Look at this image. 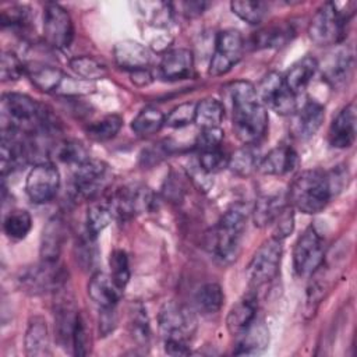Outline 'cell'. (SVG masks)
I'll use <instances>...</instances> for the list:
<instances>
[{
  "label": "cell",
  "instance_id": "e0dca14e",
  "mask_svg": "<svg viewBox=\"0 0 357 357\" xmlns=\"http://www.w3.org/2000/svg\"><path fill=\"white\" fill-rule=\"evenodd\" d=\"M325 119V109L317 100H307L300 109L293 113L290 131L300 141L310 139L319 130Z\"/></svg>",
  "mask_w": 357,
  "mask_h": 357
},
{
  "label": "cell",
  "instance_id": "9a60e30c",
  "mask_svg": "<svg viewBox=\"0 0 357 357\" xmlns=\"http://www.w3.org/2000/svg\"><path fill=\"white\" fill-rule=\"evenodd\" d=\"M21 286L25 291L32 294H39L45 291H56L61 286L66 284V275L57 266V262H45L42 261L39 265H35L26 269L20 278Z\"/></svg>",
  "mask_w": 357,
  "mask_h": 357
},
{
  "label": "cell",
  "instance_id": "8fae6325",
  "mask_svg": "<svg viewBox=\"0 0 357 357\" xmlns=\"http://www.w3.org/2000/svg\"><path fill=\"white\" fill-rule=\"evenodd\" d=\"M43 38L54 49H66L74 38L70 13L57 3H47L43 8Z\"/></svg>",
  "mask_w": 357,
  "mask_h": 357
},
{
  "label": "cell",
  "instance_id": "60d3db41",
  "mask_svg": "<svg viewBox=\"0 0 357 357\" xmlns=\"http://www.w3.org/2000/svg\"><path fill=\"white\" fill-rule=\"evenodd\" d=\"M230 8L240 20L251 25H257V24H261L266 17L269 6L265 1L237 0L230 3Z\"/></svg>",
  "mask_w": 357,
  "mask_h": 357
},
{
  "label": "cell",
  "instance_id": "30bf717a",
  "mask_svg": "<svg viewBox=\"0 0 357 357\" xmlns=\"http://www.w3.org/2000/svg\"><path fill=\"white\" fill-rule=\"evenodd\" d=\"M255 91L262 105L280 116L293 114L297 109L296 95L286 86L283 75L279 73L272 71L266 74Z\"/></svg>",
  "mask_w": 357,
  "mask_h": 357
},
{
  "label": "cell",
  "instance_id": "3957f363",
  "mask_svg": "<svg viewBox=\"0 0 357 357\" xmlns=\"http://www.w3.org/2000/svg\"><path fill=\"white\" fill-rule=\"evenodd\" d=\"M1 128H11L26 135L45 134L53 127L46 107L28 95L8 92L1 98Z\"/></svg>",
  "mask_w": 357,
  "mask_h": 357
},
{
  "label": "cell",
  "instance_id": "7dc6e473",
  "mask_svg": "<svg viewBox=\"0 0 357 357\" xmlns=\"http://www.w3.org/2000/svg\"><path fill=\"white\" fill-rule=\"evenodd\" d=\"M227 160H229V156H226L222 146H219L213 149L201 151L198 158V165L202 170L211 174L220 170L223 166H227Z\"/></svg>",
  "mask_w": 357,
  "mask_h": 357
},
{
  "label": "cell",
  "instance_id": "7402d4cb",
  "mask_svg": "<svg viewBox=\"0 0 357 357\" xmlns=\"http://www.w3.org/2000/svg\"><path fill=\"white\" fill-rule=\"evenodd\" d=\"M123 290L116 284L110 275L96 272L88 282V294L91 300L102 308H114Z\"/></svg>",
  "mask_w": 357,
  "mask_h": 357
},
{
  "label": "cell",
  "instance_id": "83f0119b",
  "mask_svg": "<svg viewBox=\"0 0 357 357\" xmlns=\"http://www.w3.org/2000/svg\"><path fill=\"white\" fill-rule=\"evenodd\" d=\"M24 343L26 356L39 357L49 354V329L45 318L35 315L29 319Z\"/></svg>",
  "mask_w": 357,
  "mask_h": 357
},
{
  "label": "cell",
  "instance_id": "ee69618b",
  "mask_svg": "<svg viewBox=\"0 0 357 357\" xmlns=\"http://www.w3.org/2000/svg\"><path fill=\"white\" fill-rule=\"evenodd\" d=\"M109 265H110V276L116 282V284L123 290L128 280H130V264H128V257L126 251L123 250H114L110 254L109 258Z\"/></svg>",
  "mask_w": 357,
  "mask_h": 357
},
{
  "label": "cell",
  "instance_id": "52a82bcc",
  "mask_svg": "<svg viewBox=\"0 0 357 357\" xmlns=\"http://www.w3.org/2000/svg\"><path fill=\"white\" fill-rule=\"evenodd\" d=\"M159 331L163 342H180L188 344L195 331V318L184 305L169 301L160 308Z\"/></svg>",
  "mask_w": 357,
  "mask_h": 357
},
{
  "label": "cell",
  "instance_id": "484cf974",
  "mask_svg": "<svg viewBox=\"0 0 357 357\" xmlns=\"http://www.w3.org/2000/svg\"><path fill=\"white\" fill-rule=\"evenodd\" d=\"M237 343L233 350L237 356L258 354L266 349L269 343V331L264 322H252L245 331L237 336Z\"/></svg>",
  "mask_w": 357,
  "mask_h": 357
},
{
  "label": "cell",
  "instance_id": "8d00e7d4",
  "mask_svg": "<svg viewBox=\"0 0 357 357\" xmlns=\"http://www.w3.org/2000/svg\"><path fill=\"white\" fill-rule=\"evenodd\" d=\"M70 68L85 81H95L106 77L107 66L93 56H77L68 61Z\"/></svg>",
  "mask_w": 357,
  "mask_h": 357
},
{
  "label": "cell",
  "instance_id": "4dcf8cb0",
  "mask_svg": "<svg viewBox=\"0 0 357 357\" xmlns=\"http://www.w3.org/2000/svg\"><path fill=\"white\" fill-rule=\"evenodd\" d=\"M353 66V54L349 47H337L326 60L325 66L322 67L325 78L333 84L339 85L346 81L350 74Z\"/></svg>",
  "mask_w": 357,
  "mask_h": 357
},
{
  "label": "cell",
  "instance_id": "603a6c76",
  "mask_svg": "<svg viewBox=\"0 0 357 357\" xmlns=\"http://www.w3.org/2000/svg\"><path fill=\"white\" fill-rule=\"evenodd\" d=\"M297 155L289 145H279L259 159L257 170L266 176H283L294 169Z\"/></svg>",
  "mask_w": 357,
  "mask_h": 357
},
{
  "label": "cell",
  "instance_id": "4316f807",
  "mask_svg": "<svg viewBox=\"0 0 357 357\" xmlns=\"http://www.w3.org/2000/svg\"><path fill=\"white\" fill-rule=\"evenodd\" d=\"M25 74L31 79V82L43 92H54L57 93L66 74L53 66L43 64V63H31L26 66Z\"/></svg>",
  "mask_w": 357,
  "mask_h": 357
},
{
  "label": "cell",
  "instance_id": "816d5d0a",
  "mask_svg": "<svg viewBox=\"0 0 357 357\" xmlns=\"http://www.w3.org/2000/svg\"><path fill=\"white\" fill-rule=\"evenodd\" d=\"M223 141V131L220 127H212V128H202L197 138V148L198 151H206V149H213L219 148Z\"/></svg>",
  "mask_w": 357,
  "mask_h": 357
},
{
  "label": "cell",
  "instance_id": "d4e9b609",
  "mask_svg": "<svg viewBox=\"0 0 357 357\" xmlns=\"http://www.w3.org/2000/svg\"><path fill=\"white\" fill-rule=\"evenodd\" d=\"M255 314H257V298L252 293H248L230 308L226 317L227 331L231 335L238 336L255 321Z\"/></svg>",
  "mask_w": 357,
  "mask_h": 357
},
{
  "label": "cell",
  "instance_id": "44dd1931",
  "mask_svg": "<svg viewBox=\"0 0 357 357\" xmlns=\"http://www.w3.org/2000/svg\"><path fill=\"white\" fill-rule=\"evenodd\" d=\"M66 241L64 222L54 216L47 220L40 236V259L45 262H57L63 244Z\"/></svg>",
  "mask_w": 357,
  "mask_h": 357
},
{
  "label": "cell",
  "instance_id": "f546056e",
  "mask_svg": "<svg viewBox=\"0 0 357 357\" xmlns=\"http://www.w3.org/2000/svg\"><path fill=\"white\" fill-rule=\"evenodd\" d=\"M287 198L279 195V194H265L261 195L255 206L252 209V219L255 226L265 227L275 222V219L279 216V213L283 211V208L287 205Z\"/></svg>",
  "mask_w": 357,
  "mask_h": 357
},
{
  "label": "cell",
  "instance_id": "9c48e42d",
  "mask_svg": "<svg viewBox=\"0 0 357 357\" xmlns=\"http://www.w3.org/2000/svg\"><path fill=\"white\" fill-rule=\"evenodd\" d=\"M244 50L243 35L237 29H223L216 35L215 50L209 63V75L227 74L241 59Z\"/></svg>",
  "mask_w": 357,
  "mask_h": 357
},
{
  "label": "cell",
  "instance_id": "5bb4252c",
  "mask_svg": "<svg viewBox=\"0 0 357 357\" xmlns=\"http://www.w3.org/2000/svg\"><path fill=\"white\" fill-rule=\"evenodd\" d=\"M153 192L149 187L132 183L120 187L112 197V208L123 218H131L151 209Z\"/></svg>",
  "mask_w": 357,
  "mask_h": 357
},
{
  "label": "cell",
  "instance_id": "9f6ffc18",
  "mask_svg": "<svg viewBox=\"0 0 357 357\" xmlns=\"http://www.w3.org/2000/svg\"><path fill=\"white\" fill-rule=\"evenodd\" d=\"M183 6L185 7L184 11H187L188 15H192V14H199L204 11L206 3H202V1H191V3H183Z\"/></svg>",
  "mask_w": 357,
  "mask_h": 357
},
{
  "label": "cell",
  "instance_id": "7a4b0ae2",
  "mask_svg": "<svg viewBox=\"0 0 357 357\" xmlns=\"http://www.w3.org/2000/svg\"><path fill=\"white\" fill-rule=\"evenodd\" d=\"M343 176L339 170L325 172L321 169H310L298 173L287 191V202L293 209L303 213L321 212L340 188Z\"/></svg>",
  "mask_w": 357,
  "mask_h": 357
},
{
  "label": "cell",
  "instance_id": "836d02e7",
  "mask_svg": "<svg viewBox=\"0 0 357 357\" xmlns=\"http://www.w3.org/2000/svg\"><path fill=\"white\" fill-rule=\"evenodd\" d=\"M128 332L139 347H146L151 339L149 319L141 304H132L128 314Z\"/></svg>",
  "mask_w": 357,
  "mask_h": 357
},
{
  "label": "cell",
  "instance_id": "7bdbcfd3",
  "mask_svg": "<svg viewBox=\"0 0 357 357\" xmlns=\"http://www.w3.org/2000/svg\"><path fill=\"white\" fill-rule=\"evenodd\" d=\"M145 20L156 28H166L172 18V4L170 3H138Z\"/></svg>",
  "mask_w": 357,
  "mask_h": 357
},
{
  "label": "cell",
  "instance_id": "5b68a950",
  "mask_svg": "<svg viewBox=\"0 0 357 357\" xmlns=\"http://www.w3.org/2000/svg\"><path fill=\"white\" fill-rule=\"evenodd\" d=\"M353 11H339L333 1L324 3L308 25V36L318 46L336 45L344 38V29Z\"/></svg>",
  "mask_w": 357,
  "mask_h": 357
},
{
  "label": "cell",
  "instance_id": "f35d334b",
  "mask_svg": "<svg viewBox=\"0 0 357 357\" xmlns=\"http://www.w3.org/2000/svg\"><path fill=\"white\" fill-rule=\"evenodd\" d=\"M32 227V218L25 209L10 211L3 222V229L7 237L13 240H22Z\"/></svg>",
  "mask_w": 357,
  "mask_h": 357
},
{
  "label": "cell",
  "instance_id": "ffe728a7",
  "mask_svg": "<svg viewBox=\"0 0 357 357\" xmlns=\"http://www.w3.org/2000/svg\"><path fill=\"white\" fill-rule=\"evenodd\" d=\"M113 57L119 67L132 73L146 68L151 61V52L145 45L126 39L114 45Z\"/></svg>",
  "mask_w": 357,
  "mask_h": 357
},
{
  "label": "cell",
  "instance_id": "e575fe53",
  "mask_svg": "<svg viewBox=\"0 0 357 357\" xmlns=\"http://www.w3.org/2000/svg\"><path fill=\"white\" fill-rule=\"evenodd\" d=\"M259 163L258 151L254 145H244L234 151L227 160V167L237 176H250Z\"/></svg>",
  "mask_w": 357,
  "mask_h": 357
},
{
  "label": "cell",
  "instance_id": "b9f144b4",
  "mask_svg": "<svg viewBox=\"0 0 357 357\" xmlns=\"http://www.w3.org/2000/svg\"><path fill=\"white\" fill-rule=\"evenodd\" d=\"M56 156L63 163L73 165L75 167L89 159L86 148L81 142L74 139H66L59 142L56 145Z\"/></svg>",
  "mask_w": 357,
  "mask_h": 357
},
{
  "label": "cell",
  "instance_id": "1f68e13d",
  "mask_svg": "<svg viewBox=\"0 0 357 357\" xmlns=\"http://www.w3.org/2000/svg\"><path fill=\"white\" fill-rule=\"evenodd\" d=\"M165 126V114L155 106H145L131 123L132 131L139 137L156 134Z\"/></svg>",
  "mask_w": 357,
  "mask_h": 357
},
{
  "label": "cell",
  "instance_id": "ac0fdd59",
  "mask_svg": "<svg viewBox=\"0 0 357 357\" xmlns=\"http://www.w3.org/2000/svg\"><path fill=\"white\" fill-rule=\"evenodd\" d=\"M357 114L354 103L344 106L332 120L328 130V139L333 148H349L356 141Z\"/></svg>",
  "mask_w": 357,
  "mask_h": 357
},
{
  "label": "cell",
  "instance_id": "d590c367",
  "mask_svg": "<svg viewBox=\"0 0 357 357\" xmlns=\"http://www.w3.org/2000/svg\"><path fill=\"white\" fill-rule=\"evenodd\" d=\"M223 106L215 98H205L197 102L194 123L201 128L219 127L223 119Z\"/></svg>",
  "mask_w": 357,
  "mask_h": 357
},
{
  "label": "cell",
  "instance_id": "ab89813d",
  "mask_svg": "<svg viewBox=\"0 0 357 357\" xmlns=\"http://www.w3.org/2000/svg\"><path fill=\"white\" fill-rule=\"evenodd\" d=\"M123 126V119L117 114L105 116L86 126L85 132L93 141H107L116 137Z\"/></svg>",
  "mask_w": 357,
  "mask_h": 357
},
{
  "label": "cell",
  "instance_id": "277c9868",
  "mask_svg": "<svg viewBox=\"0 0 357 357\" xmlns=\"http://www.w3.org/2000/svg\"><path fill=\"white\" fill-rule=\"evenodd\" d=\"M247 223V208L241 204L230 206L206 236V248L223 265L231 264L240 252Z\"/></svg>",
  "mask_w": 357,
  "mask_h": 357
},
{
  "label": "cell",
  "instance_id": "8992f818",
  "mask_svg": "<svg viewBox=\"0 0 357 357\" xmlns=\"http://www.w3.org/2000/svg\"><path fill=\"white\" fill-rule=\"evenodd\" d=\"M282 252V241L273 237L257 250L247 266V279L252 289L266 284L278 275Z\"/></svg>",
  "mask_w": 357,
  "mask_h": 357
},
{
  "label": "cell",
  "instance_id": "cb8c5ba5",
  "mask_svg": "<svg viewBox=\"0 0 357 357\" xmlns=\"http://www.w3.org/2000/svg\"><path fill=\"white\" fill-rule=\"evenodd\" d=\"M296 35L293 24L278 22L268 25L251 38V45L254 49H278L286 46Z\"/></svg>",
  "mask_w": 357,
  "mask_h": 357
},
{
  "label": "cell",
  "instance_id": "11a10c76",
  "mask_svg": "<svg viewBox=\"0 0 357 357\" xmlns=\"http://www.w3.org/2000/svg\"><path fill=\"white\" fill-rule=\"evenodd\" d=\"M131 77H132V82H135L137 85L139 86H144V85H148L151 81H152V77L149 74V71L145 68V70H138V71H132L131 73Z\"/></svg>",
  "mask_w": 357,
  "mask_h": 357
},
{
  "label": "cell",
  "instance_id": "681fc988",
  "mask_svg": "<svg viewBox=\"0 0 357 357\" xmlns=\"http://www.w3.org/2000/svg\"><path fill=\"white\" fill-rule=\"evenodd\" d=\"M0 21L3 26L25 28L31 21V10L26 6H11L1 11Z\"/></svg>",
  "mask_w": 357,
  "mask_h": 357
},
{
  "label": "cell",
  "instance_id": "f907efd6",
  "mask_svg": "<svg viewBox=\"0 0 357 357\" xmlns=\"http://www.w3.org/2000/svg\"><path fill=\"white\" fill-rule=\"evenodd\" d=\"M294 229V212L293 208L287 204L283 211L279 213V216L275 219V230H273V238H278L283 241Z\"/></svg>",
  "mask_w": 357,
  "mask_h": 357
},
{
  "label": "cell",
  "instance_id": "74e56055",
  "mask_svg": "<svg viewBox=\"0 0 357 357\" xmlns=\"http://www.w3.org/2000/svg\"><path fill=\"white\" fill-rule=\"evenodd\" d=\"M113 218V208L110 204L99 202L92 204L86 211V234L91 240H95L107 227Z\"/></svg>",
  "mask_w": 357,
  "mask_h": 357
},
{
  "label": "cell",
  "instance_id": "d6a6232c",
  "mask_svg": "<svg viewBox=\"0 0 357 357\" xmlns=\"http://www.w3.org/2000/svg\"><path fill=\"white\" fill-rule=\"evenodd\" d=\"M223 291L218 283L209 282L202 284L195 293V304L198 311L204 315H213L220 311L223 305Z\"/></svg>",
  "mask_w": 357,
  "mask_h": 357
},
{
  "label": "cell",
  "instance_id": "4fadbf2b",
  "mask_svg": "<svg viewBox=\"0 0 357 357\" xmlns=\"http://www.w3.org/2000/svg\"><path fill=\"white\" fill-rule=\"evenodd\" d=\"M60 187V173L57 167L47 162L36 163L25 181V191L35 204H46L52 201Z\"/></svg>",
  "mask_w": 357,
  "mask_h": 357
},
{
  "label": "cell",
  "instance_id": "d6986e66",
  "mask_svg": "<svg viewBox=\"0 0 357 357\" xmlns=\"http://www.w3.org/2000/svg\"><path fill=\"white\" fill-rule=\"evenodd\" d=\"M194 71V54L190 49L178 47L167 52L159 64V75L165 81L187 79Z\"/></svg>",
  "mask_w": 357,
  "mask_h": 357
},
{
  "label": "cell",
  "instance_id": "bcb514c9",
  "mask_svg": "<svg viewBox=\"0 0 357 357\" xmlns=\"http://www.w3.org/2000/svg\"><path fill=\"white\" fill-rule=\"evenodd\" d=\"M26 66L21 61V59L13 52H3L1 63H0V75L1 81H15L22 74H25Z\"/></svg>",
  "mask_w": 357,
  "mask_h": 357
},
{
  "label": "cell",
  "instance_id": "c3c4849f",
  "mask_svg": "<svg viewBox=\"0 0 357 357\" xmlns=\"http://www.w3.org/2000/svg\"><path fill=\"white\" fill-rule=\"evenodd\" d=\"M91 340H89V331L86 326V322L81 314H78L75 326L73 331V339H71V347L74 350L75 356H86L91 349Z\"/></svg>",
  "mask_w": 357,
  "mask_h": 357
},
{
  "label": "cell",
  "instance_id": "db71d44e",
  "mask_svg": "<svg viewBox=\"0 0 357 357\" xmlns=\"http://www.w3.org/2000/svg\"><path fill=\"white\" fill-rule=\"evenodd\" d=\"M165 343V351L170 356H188L191 353L190 346L187 343L180 342H163Z\"/></svg>",
  "mask_w": 357,
  "mask_h": 357
},
{
  "label": "cell",
  "instance_id": "7c38bea8",
  "mask_svg": "<svg viewBox=\"0 0 357 357\" xmlns=\"http://www.w3.org/2000/svg\"><path fill=\"white\" fill-rule=\"evenodd\" d=\"M107 181V166L95 159H88L75 167L71 181V192L75 199H92Z\"/></svg>",
  "mask_w": 357,
  "mask_h": 357
},
{
  "label": "cell",
  "instance_id": "f6af8a7d",
  "mask_svg": "<svg viewBox=\"0 0 357 357\" xmlns=\"http://www.w3.org/2000/svg\"><path fill=\"white\" fill-rule=\"evenodd\" d=\"M197 102H184L176 106L167 116H165V126L172 128H180L194 123Z\"/></svg>",
  "mask_w": 357,
  "mask_h": 357
},
{
  "label": "cell",
  "instance_id": "f5cc1de1",
  "mask_svg": "<svg viewBox=\"0 0 357 357\" xmlns=\"http://www.w3.org/2000/svg\"><path fill=\"white\" fill-rule=\"evenodd\" d=\"M102 318L99 321V332L102 336H106L109 332H112L116 326V317H114V308H102Z\"/></svg>",
  "mask_w": 357,
  "mask_h": 357
},
{
  "label": "cell",
  "instance_id": "f1b7e54d",
  "mask_svg": "<svg viewBox=\"0 0 357 357\" xmlns=\"http://www.w3.org/2000/svg\"><path fill=\"white\" fill-rule=\"evenodd\" d=\"M318 70V61L312 56H305L296 61L283 75L286 86L297 96L303 92Z\"/></svg>",
  "mask_w": 357,
  "mask_h": 357
},
{
  "label": "cell",
  "instance_id": "6da1fadb",
  "mask_svg": "<svg viewBox=\"0 0 357 357\" xmlns=\"http://www.w3.org/2000/svg\"><path fill=\"white\" fill-rule=\"evenodd\" d=\"M231 119L236 137L244 145H255L266 132L268 113L255 86L248 81H236L229 86Z\"/></svg>",
  "mask_w": 357,
  "mask_h": 357
},
{
  "label": "cell",
  "instance_id": "2e32d148",
  "mask_svg": "<svg viewBox=\"0 0 357 357\" xmlns=\"http://www.w3.org/2000/svg\"><path fill=\"white\" fill-rule=\"evenodd\" d=\"M54 293V329L57 340L61 346H71L73 331L79 312L75 308L71 293L66 290V284Z\"/></svg>",
  "mask_w": 357,
  "mask_h": 357
},
{
  "label": "cell",
  "instance_id": "ba28073f",
  "mask_svg": "<svg viewBox=\"0 0 357 357\" xmlns=\"http://www.w3.org/2000/svg\"><path fill=\"white\" fill-rule=\"evenodd\" d=\"M325 254L324 240L311 225L297 238L293 248V268L300 278L311 276L322 264Z\"/></svg>",
  "mask_w": 357,
  "mask_h": 357
}]
</instances>
